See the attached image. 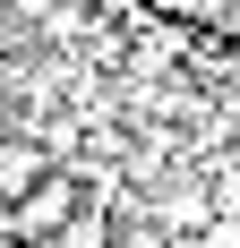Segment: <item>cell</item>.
Here are the masks:
<instances>
[{
    "instance_id": "3",
    "label": "cell",
    "mask_w": 240,
    "mask_h": 248,
    "mask_svg": "<svg viewBox=\"0 0 240 248\" xmlns=\"http://www.w3.org/2000/svg\"><path fill=\"white\" fill-rule=\"evenodd\" d=\"M189 248H240V214H215V223L197 231V240H189Z\"/></svg>"
},
{
    "instance_id": "2",
    "label": "cell",
    "mask_w": 240,
    "mask_h": 248,
    "mask_svg": "<svg viewBox=\"0 0 240 248\" xmlns=\"http://www.w3.org/2000/svg\"><path fill=\"white\" fill-rule=\"evenodd\" d=\"M197 171H206V197H215V214H240V137H232V146H215Z\"/></svg>"
},
{
    "instance_id": "1",
    "label": "cell",
    "mask_w": 240,
    "mask_h": 248,
    "mask_svg": "<svg viewBox=\"0 0 240 248\" xmlns=\"http://www.w3.org/2000/svg\"><path fill=\"white\" fill-rule=\"evenodd\" d=\"M86 205H103V188H95L86 171H69V163H51V171L34 180V188H26V197L9 205V214H0V231H9L17 248H43L51 231H69L77 214H86Z\"/></svg>"
}]
</instances>
